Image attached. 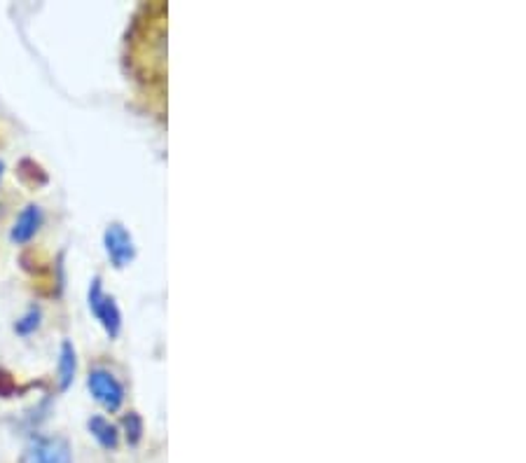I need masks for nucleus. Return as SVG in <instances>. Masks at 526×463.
<instances>
[{
  "label": "nucleus",
  "instance_id": "1",
  "mask_svg": "<svg viewBox=\"0 0 526 463\" xmlns=\"http://www.w3.org/2000/svg\"><path fill=\"white\" fill-rule=\"evenodd\" d=\"M89 309L91 314L96 316V321L103 325L106 335L110 337V340H115V337L120 335V331H122V314H120V307H117L115 300H112L110 295L103 293L101 279L99 277L91 279Z\"/></svg>",
  "mask_w": 526,
  "mask_h": 463
},
{
  "label": "nucleus",
  "instance_id": "2",
  "mask_svg": "<svg viewBox=\"0 0 526 463\" xmlns=\"http://www.w3.org/2000/svg\"><path fill=\"white\" fill-rule=\"evenodd\" d=\"M19 463H73V457L64 437L40 436L28 442Z\"/></svg>",
  "mask_w": 526,
  "mask_h": 463
},
{
  "label": "nucleus",
  "instance_id": "3",
  "mask_svg": "<svg viewBox=\"0 0 526 463\" xmlns=\"http://www.w3.org/2000/svg\"><path fill=\"white\" fill-rule=\"evenodd\" d=\"M87 386H89L91 395L103 410L108 412H117L122 407L124 403V386L117 382L115 374L110 370L96 368L91 370L89 377H87Z\"/></svg>",
  "mask_w": 526,
  "mask_h": 463
},
{
  "label": "nucleus",
  "instance_id": "4",
  "mask_svg": "<svg viewBox=\"0 0 526 463\" xmlns=\"http://www.w3.org/2000/svg\"><path fill=\"white\" fill-rule=\"evenodd\" d=\"M103 246H106L108 258H110V262L117 269L127 267L129 262H133V258H136V246H133L132 235H129V229L120 223L108 225L106 232H103Z\"/></svg>",
  "mask_w": 526,
  "mask_h": 463
},
{
  "label": "nucleus",
  "instance_id": "5",
  "mask_svg": "<svg viewBox=\"0 0 526 463\" xmlns=\"http://www.w3.org/2000/svg\"><path fill=\"white\" fill-rule=\"evenodd\" d=\"M43 220H45L43 208L36 206V204H28L22 214H19V218H16L15 227H12V232H10L12 244H19V246L28 244V241L37 235V229L43 227Z\"/></svg>",
  "mask_w": 526,
  "mask_h": 463
},
{
  "label": "nucleus",
  "instance_id": "6",
  "mask_svg": "<svg viewBox=\"0 0 526 463\" xmlns=\"http://www.w3.org/2000/svg\"><path fill=\"white\" fill-rule=\"evenodd\" d=\"M75 373H78V358H75V346L68 340L61 344V353H58V389L66 391L73 384Z\"/></svg>",
  "mask_w": 526,
  "mask_h": 463
},
{
  "label": "nucleus",
  "instance_id": "7",
  "mask_svg": "<svg viewBox=\"0 0 526 463\" xmlns=\"http://www.w3.org/2000/svg\"><path fill=\"white\" fill-rule=\"evenodd\" d=\"M87 428H89V433L96 437V442H99L103 449H115L117 445H120L117 426H112L110 421L103 419V416H91V419L87 421Z\"/></svg>",
  "mask_w": 526,
  "mask_h": 463
},
{
  "label": "nucleus",
  "instance_id": "8",
  "mask_svg": "<svg viewBox=\"0 0 526 463\" xmlns=\"http://www.w3.org/2000/svg\"><path fill=\"white\" fill-rule=\"evenodd\" d=\"M40 319H43V311H40V307H31L26 311V314L22 316V319L16 321L15 331L19 332V335H24V337L33 335V332H36L37 328H40Z\"/></svg>",
  "mask_w": 526,
  "mask_h": 463
},
{
  "label": "nucleus",
  "instance_id": "9",
  "mask_svg": "<svg viewBox=\"0 0 526 463\" xmlns=\"http://www.w3.org/2000/svg\"><path fill=\"white\" fill-rule=\"evenodd\" d=\"M122 426H124V436H127L129 445H136V442L141 440V436H143V421H141V416L136 415V412L124 415Z\"/></svg>",
  "mask_w": 526,
  "mask_h": 463
},
{
  "label": "nucleus",
  "instance_id": "10",
  "mask_svg": "<svg viewBox=\"0 0 526 463\" xmlns=\"http://www.w3.org/2000/svg\"><path fill=\"white\" fill-rule=\"evenodd\" d=\"M22 166L24 169H31V171L19 169V176H22L24 181H28L31 185H45V183H47V174H45L40 164H36V162H31V160H24Z\"/></svg>",
  "mask_w": 526,
  "mask_h": 463
},
{
  "label": "nucleus",
  "instance_id": "11",
  "mask_svg": "<svg viewBox=\"0 0 526 463\" xmlns=\"http://www.w3.org/2000/svg\"><path fill=\"white\" fill-rule=\"evenodd\" d=\"M16 395V382L10 373L0 370V398H12Z\"/></svg>",
  "mask_w": 526,
  "mask_h": 463
},
{
  "label": "nucleus",
  "instance_id": "12",
  "mask_svg": "<svg viewBox=\"0 0 526 463\" xmlns=\"http://www.w3.org/2000/svg\"><path fill=\"white\" fill-rule=\"evenodd\" d=\"M3 171H5V164H3V160H0V178H3Z\"/></svg>",
  "mask_w": 526,
  "mask_h": 463
}]
</instances>
